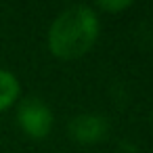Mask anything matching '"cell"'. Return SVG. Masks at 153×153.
I'll return each mask as SVG.
<instances>
[{
    "instance_id": "1",
    "label": "cell",
    "mask_w": 153,
    "mask_h": 153,
    "mask_svg": "<svg viewBox=\"0 0 153 153\" xmlns=\"http://www.w3.org/2000/svg\"><path fill=\"white\" fill-rule=\"evenodd\" d=\"M99 32V19L86 4H74L65 9L51 25L48 44L59 57H78L94 42Z\"/></svg>"
},
{
    "instance_id": "2",
    "label": "cell",
    "mask_w": 153,
    "mask_h": 153,
    "mask_svg": "<svg viewBox=\"0 0 153 153\" xmlns=\"http://www.w3.org/2000/svg\"><path fill=\"white\" fill-rule=\"evenodd\" d=\"M17 115H19V124L23 126V130L32 136H44L53 126L51 109L40 99H34V97H27L21 101Z\"/></svg>"
},
{
    "instance_id": "3",
    "label": "cell",
    "mask_w": 153,
    "mask_h": 153,
    "mask_svg": "<svg viewBox=\"0 0 153 153\" xmlns=\"http://www.w3.org/2000/svg\"><path fill=\"white\" fill-rule=\"evenodd\" d=\"M69 130L78 140H97L107 130V122L99 113H80L71 120Z\"/></svg>"
},
{
    "instance_id": "4",
    "label": "cell",
    "mask_w": 153,
    "mask_h": 153,
    "mask_svg": "<svg viewBox=\"0 0 153 153\" xmlns=\"http://www.w3.org/2000/svg\"><path fill=\"white\" fill-rule=\"evenodd\" d=\"M19 92V82L17 78L7 71V69H0V109H4L7 105H11L15 101Z\"/></svg>"
},
{
    "instance_id": "5",
    "label": "cell",
    "mask_w": 153,
    "mask_h": 153,
    "mask_svg": "<svg viewBox=\"0 0 153 153\" xmlns=\"http://www.w3.org/2000/svg\"><path fill=\"white\" fill-rule=\"evenodd\" d=\"M130 2H101V7L105 9H122V7H128Z\"/></svg>"
}]
</instances>
